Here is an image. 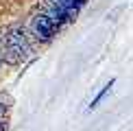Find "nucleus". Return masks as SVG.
Segmentation results:
<instances>
[{
  "mask_svg": "<svg viewBox=\"0 0 133 131\" xmlns=\"http://www.w3.org/2000/svg\"><path fill=\"white\" fill-rule=\"evenodd\" d=\"M0 48H2V59H7L11 63H18L31 55L29 37H26L24 29L18 24H11L2 31V35H0Z\"/></svg>",
  "mask_w": 133,
  "mask_h": 131,
  "instance_id": "obj_1",
  "label": "nucleus"
},
{
  "mask_svg": "<svg viewBox=\"0 0 133 131\" xmlns=\"http://www.w3.org/2000/svg\"><path fill=\"white\" fill-rule=\"evenodd\" d=\"M48 2L57 4L59 9L68 11V13L72 15V18H76V15H79V11H81V7L87 2V0H48Z\"/></svg>",
  "mask_w": 133,
  "mask_h": 131,
  "instance_id": "obj_3",
  "label": "nucleus"
},
{
  "mask_svg": "<svg viewBox=\"0 0 133 131\" xmlns=\"http://www.w3.org/2000/svg\"><path fill=\"white\" fill-rule=\"evenodd\" d=\"M7 112H9V107L4 105V103H0V118H4V116H7Z\"/></svg>",
  "mask_w": 133,
  "mask_h": 131,
  "instance_id": "obj_4",
  "label": "nucleus"
},
{
  "mask_svg": "<svg viewBox=\"0 0 133 131\" xmlns=\"http://www.w3.org/2000/svg\"><path fill=\"white\" fill-rule=\"evenodd\" d=\"M61 26L55 22L46 11H39L31 18V35L35 37L37 42H50L55 35L59 33Z\"/></svg>",
  "mask_w": 133,
  "mask_h": 131,
  "instance_id": "obj_2",
  "label": "nucleus"
},
{
  "mask_svg": "<svg viewBox=\"0 0 133 131\" xmlns=\"http://www.w3.org/2000/svg\"><path fill=\"white\" fill-rule=\"evenodd\" d=\"M0 131H7V122H4V118H0Z\"/></svg>",
  "mask_w": 133,
  "mask_h": 131,
  "instance_id": "obj_5",
  "label": "nucleus"
},
{
  "mask_svg": "<svg viewBox=\"0 0 133 131\" xmlns=\"http://www.w3.org/2000/svg\"><path fill=\"white\" fill-rule=\"evenodd\" d=\"M0 63H2V61H0Z\"/></svg>",
  "mask_w": 133,
  "mask_h": 131,
  "instance_id": "obj_6",
  "label": "nucleus"
}]
</instances>
